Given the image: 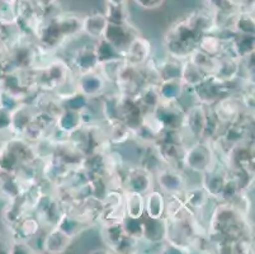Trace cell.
I'll return each mask as SVG.
<instances>
[{
    "mask_svg": "<svg viewBox=\"0 0 255 254\" xmlns=\"http://www.w3.org/2000/svg\"><path fill=\"white\" fill-rule=\"evenodd\" d=\"M34 117V109L29 104L20 103L11 111V123L10 130L14 131L19 136L23 134L25 127L32 122Z\"/></svg>",
    "mask_w": 255,
    "mask_h": 254,
    "instance_id": "5bb4252c",
    "label": "cell"
},
{
    "mask_svg": "<svg viewBox=\"0 0 255 254\" xmlns=\"http://www.w3.org/2000/svg\"><path fill=\"white\" fill-rule=\"evenodd\" d=\"M188 60L193 62L194 65H197L206 75H213L215 70H216L219 57H213V56L207 55V53H205L203 51L196 47L192 51L191 55L188 56Z\"/></svg>",
    "mask_w": 255,
    "mask_h": 254,
    "instance_id": "4316f807",
    "label": "cell"
},
{
    "mask_svg": "<svg viewBox=\"0 0 255 254\" xmlns=\"http://www.w3.org/2000/svg\"><path fill=\"white\" fill-rule=\"evenodd\" d=\"M182 60L170 59L164 60L163 62L157 64V70H159L160 81L171 80V79H180V73H182Z\"/></svg>",
    "mask_w": 255,
    "mask_h": 254,
    "instance_id": "4dcf8cb0",
    "label": "cell"
},
{
    "mask_svg": "<svg viewBox=\"0 0 255 254\" xmlns=\"http://www.w3.org/2000/svg\"><path fill=\"white\" fill-rule=\"evenodd\" d=\"M233 43L240 60L254 53V34L235 33L233 37Z\"/></svg>",
    "mask_w": 255,
    "mask_h": 254,
    "instance_id": "1f68e13d",
    "label": "cell"
},
{
    "mask_svg": "<svg viewBox=\"0 0 255 254\" xmlns=\"http://www.w3.org/2000/svg\"><path fill=\"white\" fill-rule=\"evenodd\" d=\"M74 238L62 232L60 228L52 227L42 241V249L47 253H62L70 247Z\"/></svg>",
    "mask_w": 255,
    "mask_h": 254,
    "instance_id": "7c38bea8",
    "label": "cell"
},
{
    "mask_svg": "<svg viewBox=\"0 0 255 254\" xmlns=\"http://www.w3.org/2000/svg\"><path fill=\"white\" fill-rule=\"evenodd\" d=\"M185 85L180 79H171V80H163L157 84L161 102H177L182 97Z\"/></svg>",
    "mask_w": 255,
    "mask_h": 254,
    "instance_id": "603a6c76",
    "label": "cell"
},
{
    "mask_svg": "<svg viewBox=\"0 0 255 254\" xmlns=\"http://www.w3.org/2000/svg\"><path fill=\"white\" fill-rule=\"evenodd\" d=\"M107 4H117V5H120V4H126L127 0H106Z\"/></svg>",
    "mask_w": 255,
    "mask_h": 254,
    "instance_id": "f35d334b",
    "label": "cell"
},
{
    "mask_svg": "<svg viewBox=\"0 0 255 254\" xmlns=\"http://www.w3.org/2000/svg\"><path fill=\"white\" fill-rule=\"evenodd\" d=\"M15 234L17 239L15 241H32L41 229V221L38 218L34 216H23L17 224H14Z\"/></svg>",
    "mask_w": 255,
    "mask_h": 254,
    "instance_id": "44dd1931",
    "label": "cell"
},
{
    "mask_svg": "<svg viewBox=\"0 0 255 254\" xmlns=\"http://www.w3.org/2000/svg\"><path fill=\"white\" fill-rule=\"evenodd\" d=\"M197 48L213 57H221L224 50V39L215 33H206L199 37Z\"/></svg>",
    "mask_w": 255,
    "mask_h": 254,
    "instance_id": "d4e9b609",
    "label": "cell"
},
{
    "mask_svg": "<svg viewBox=\"0 0 255 254\" xmlns=\"http://www.w3.org/2000/svg\"><path fill=\"white\" fill-rule=\"evenodd\" d=\"M152 112L163 123L164 130L183 129L184 109L178 102H161Z\"/></svg>",
    "mask_w": 255,
    "mask_h": 254,
    "instance_id": "8992f818",
    "label": "cell"
},
{
    "mask_svg": "<svg viewBox=\"0 0 255 254\" xmlns=\"http://www.w3.org/2000/svg\"><path fill=\"white\" fill-rule=\"evenodd\" d=\"M125 230L122 221H108L104 223L103 239L111 249H116L120 242L124 239Z\"/></svg>",
    "mask_w": 255,
    "mask_h": 254,
    "instance_id": "f1b7e54d",
    "label": "cell"
},
{
    "mask_svg": "<svg viewBox=\"0 0 255 254\" xmlns=\"http://www.w3.org/2000/svg\"><path fill=\"white\" fill-rule=\"evenodd\" d=\"M151 57V43L140 34L132 39L125 51V60L135 66H142Z\"/></svg>",
    "mask_w": 255,
    "mask_h": 254,
    "instance_id": "9c48e42d",
    "label": "cell"
},
{
    "mask_svg": "<svg viewBox=\"0 0 255 254\" xmlns=\"http://www.w3.org/2000/svg\"><path fill=\"white\" fill-rule=\"evenodd\" d=\"M240 107L241 104L236 101L235 98L225 95L215 103L213 117L216 118L220 125H222V123H229V125L235 123L239 120Z\"/></svg>",
    "mask_w": 255,
    "mask_h": 254,
    "instance_id": "30bf717a",
    "label": "cell"
},
{
    "mask_svg": "<svg viewBox=\"0 0 255 254\" xmlns=\"http://www.w3.org/2000/svg\"><path fill=\"white\" fill-rule=\"evenodd\" d=\"M51 18L64 38L76 37L83 33V18L79 17L78 14L59 13Z\"/></svg>",
    "mask_w": 255,
    "mask_h": 254,
    "instance_id": "8fae6325",
    "label": "cell"
},
{
    "mask_svg": "<svg viewBox=\"0 0 255 254\" xmlns=\"http://www.w3.org/2000/svg\"><path fill=\"white\" fill-rule=\"evenodd\" d=\"M215 163L213 149L208 144L196 141L192 146L185 149L183 165L194 173H203Z\"/></svg>",
    "mask_w": 255,
    "mask_h": 254,
    "instance_id": "6da1fadb",
    "label": "cell"
},
{
    "mask_svg": "<svg viewBox=\"0 0 255 254\" xmlns=\"http://www.w3.org/2000/svg\"><path fill=\"white\" fill-rule=\"evenodd\" d=\"M138 36V32L132 24L127 23H110L107 25L103 38L111 42L116 48L125 53L131 41Z\"/></svg>",
    "mask_w": 255,
    "mask_h": 254,
    "instance_id": "277c9868",
    "label": "cell"
},
{
    "mask_svg": "<svg viewBox=\"0 0 255 254\" xmlns=\"http://www.w3.org/2000/svg\"><path fill=\"white\" fill-rule=\"evenodd\" d=\"M15 1H18V0H0V3L9 4V5H13V4H14Z\"/></svg>",
    "mask_w": 255,
    "mask_h": 254,
    "instance_id": "ab89813d",
    "label": "cell"
},
{
    "mask_svg": "<svg viewBox=\"0 0 255 254\" xmlns=\"http://www.w3.org/2000/svg\"><path fill=\"white\" fill-rule=\"evenodd\" d=\"M106 17L110 23H127L128 22V10L126 4H107Z\"/></svg>",
    "mask_w": 255,
    "mask_h": 254,
    "instance_id": "d6a6232c",
    "label": "cell"
},
{
    "mask_svg": "<svg viewBox=\"0 0 255 254\" xmlns=\"http://www.w3.org/2000/svg\"><path fill=\"white\" fill-rule=\"evenodd\" d=\"M133 1L143 9H156L164 3V0H133Z\"/></svg>",
    "mask_w": 255,
    "mask_h": 254,
    "instance_id": "d590c367",
    "label": "cell"
},
{
    "mask_svg": "<svg viewBox=\"0 0 255 254\" xmlns=\"http://www.w3.org/2000/svg\"><path fill=\"white\" fill-rule=\"evenodd\" d=\"M0 155H1V151H0Z\"/></svg>",
    "mask_w": 255,
    "mask_h": 254,
    "instance_id": "60d3db41",
    "label": "cell"
},
{
    "mask_svg": "<svg viewBox=\"0 0 255 254\" xmlns=\"http://www.w3.org/2000/svg\"><path fill=\"white\" fill-rule=\"evenodd\" d=\"M157 186L168 195H182L187 188V178L182 172L177 171L174 167L160 168L154 174Z\"/></svg>",
    "mask_w": 255,
    "mask_h": 254,
    "instance_id": "5b68a950",
    "label": "cell"
},
{
    "mask_svg": "<svg viewBox=\"0 0 255 254\" xmlns=\"http://www.w3.org/2000/svg\"><path fill=\"white\" fill-rule=\"evenodd\" d=\"M11 123V111L0 107V132L8 131L10 130Z\"/></svg>",
    "mask_w": 255,
    "mask_h": 254,
    "instance_id": "e575fe53",
    "label": "cell"
},
{
    "mask_svg": "<svg viewBox=\"0 0 255 254\" xmlns=\"http://www.w3.org/2000/svg\"><path fill=\"white\" fill-rule=\"evenodd\" d=\"M227 92H229L227 83L215 75H207L202 83H199L197 87L193 88L196 101L207 107H211L220 101L227 94Z\"/></svg>",
    "mask_w": 255,
    "mask_h": 254,
    "instance_id": "7a4b0ae2",
    "label": "cell"
},
{
    "mask_svg": "<svg viewBox=\"0 0 255 254\" xmlns=\"http://www.w3.org/2000/svg\"><path fill=\"white\" fill-rule=\"evenodd\" d=\"M206 74L199 69L197 65L189 60H183L182 73H180V80L188 88L197 87L199 83H202L206 78Z\"/></svg>",
    "mask_w": 255,
    "mask_h": 254,
    "instance_id": "cb8c5ba5",
    "label": "cell"
},
{
    "mask_svg": "<svg viewBox=\"0 0 255 254\" xmlns=\"http://www.w3.org/2000/svg\"><path fill=\"white\" fill-rule=\"evenodd\" d=\"M61 102V106L62 108H66V109H74V111H82L87 107L88 102H89V98L85 97L84 94H82L80 92H76L74 93L73 95H70L69 98L66 99H62Z\"/></svg>",
    "mask_w": 255,
    "mask_h": 254,
    "instance_id": "836d02e7",
    "label": "cell"
},
{
    "mask_svg": "<svg viewBox=\"0 0 255 254\" xmlns=\"http://www.w3.org/2000/svg\"><path fill=\"white\" fill-rule=\"evenodd\" d=\"M55 126L64 132H66V134L71 135L73 132L78 131L79 129H82L84 123H83L80 112L74 111V109L62 108L60 115L57 116Z\"/></svg>",
    "mask_w": 255,
    "mask_h": 254,
    "instance_id": "ac0fdd59",
    "label": "cell"
},
{
    "mask_svg": "<svg viewBox=\"0 0 255 254\" xmlns=\"http://www.w3.org/2000/svg\"><path fill=\"white\" fill-rule=\"evenodd\" d=\"M142 223L143 232L141 239L150 242V243H159L161 241H165V220L164 218L151 219L146 216V219H142Z\"/></svg>",
    "mask_w": 255,
    "mask_h": 254,
    "instance_id": "2e32d148",
    "label": "cell"
},
{
    "mask_svg": "<svg viewBox=\"0 0 255 254\" xmlns=\"http://www.w3.org/2000/svg\"><path fill=\"white\" fill-rule=\"evenodd\" d=\"M9 249H10V244H6L5 239L0 237V253H9Z\"/></svg>",
    "mask_w": 255,
    "mask_h": 254,
    "instance_id": "74e56055",
    "label": "cell"
},
{
    "mask_svg": "<svg viewBox=\"0 0 255 254\" xmlns=\"http://www.w3.org/2000/svg\"><path fill=\"white\" fill-rule=\"evenodd\" d=\"M165 211V196L160 191H150L145 195V214L147 218L160 219Z\"/></svg>",
    "mask_w": 255,
    "mask_h": 254,
    "instance_id": "7402d4cb",
    "label": "cell"
},
{
    "mask_svg": "<svg viewBox=\"0 0 255 254\" xmlns=\"http://www.w3.org/2000/svg\"><path fill=\"white\" fill-rule=\"evenodd\" d=\"M125 187L126 191L146 195L154 190V174L143 167L132 168L125 179Z\"/></svg>",
    "mask_w": 255,
    "mask_h": 254,
    "instance_id": "52a82bcc",
    "label": "cell"
},
{
    "mask_svg": "<svg viewBox=\"0 0 255 254\" xmlns=\"http://www.w3.org/2000/svg\"><path fill=\"white\" fill-rule=\"evenodd\" d=\"M75 83L78 92H80L88 98L101 97L104 90H106L107 85V81L104 80V78L101 75L98 70L79 74L78 80Z\"/></svg>",
    "mask_w": 255,
    "mask_h": 254,
    "instance_id": "ba28073f",
    "label": "cell"
},
{
    "mask_svg": "<svg viewBox=\"0 0 255 254\" xmlns=\"http://www.w3.org/2000/svg\"><path fill=\"white\" fill-rule=\"evenodd\" d=\"M74 66L78 69L79 74L87 73V71H93V70L98 69V57H97L94 46H84V47L79 48L78 52L74 56Z\"/></svg>",
    "mask_w": 255,
    "mask_h": 254,
    "instance_id": "9a60e30c",
    "label": "cell"
},
{
    "mask_svg": "<svg viewBox=\"0 0 255 254\" xmlns=\"http://www.w3.org/2000/svg\"><path fill=\"white\" fill-rule=\"evenodd\" d=\"M239 73H240V60L221 56L217 60V66L213 75L221 79L225 83H230L238 78Z\"/></svg>",
    "mask_w": 255,
    "mask_h": 254,
    "instance_id": "e0dca14e",
    "label": "cell"
},
{
    "mask_svg": "<svg viewBox=\"0 0 255 254\" xmlns=\"http://www.w3.org/2000/svg\"><path fill=\"white\" fill-rule=\"evenodd\" d=\"M124 207L126 216L132 219H140L145 214V195L132 191L124 193Z\"/></svg>",
    "mask_w": 255,
    "mask_h": 254,
    "instance_id": "ffe728a7",
    "label": "cell"
},
{
    "mask_svg": "<svg viewBox=\"0 0 255 254\" xmlns=\"http://www.w3.org/2000/svg\"><path fill=\"white\" fill-rule=\"evenodd\" d=\"M231 29L238 34H254V15L250 11L234 14Z\"/></svg>",
    "mask_w": 255,
    "mask_h": 254,
    "instance_id": "f546056e",
    "label": "cell"
},
{
    "mask_svg": "<svg viewBox=\"0 0 255 254\" xmlns=\"http://www.w3.org/2000/svg\"><path fill=\"white\" fill-rule=\"evenodd\" d=\"M33 4L36 6H38L39 9H42V10H46L47 8H51L56 4L57 0H32Z\"/></svg>",
    "mask_w": 255,
    "mask_h": 254,
    "instance_id": "8d00e7d4",
    "label": "cell"
},
{
    "mask_svg": "<svg viewBox=\"0 0 255 254\" xmlns=\"http://www.w3.org/2000/svg\"><path fill=\"white\" fill-rule=\"evenodd\" d=\"M107 25H108V19L106 14L96 11L83 18V33H85L90 38L99 39L104 36Z\"/></svg>",
    "mask_w": 255,
    "mask_h": 254,
    "instance_id": "4fadbf2b",
    "label": "cell"
},
{
    "mask_svg": "<svg viewBox=\"0 0 255 254\" xmlns=\"http://www.w3.org/2000/svg\"><path fill=\"white\" fill-rule=\"evenodd\" d=\"M94 50H96L99 64L116 59H125V53L118 50V48H116L111 42H108L103 37L97 39V43L94 45Z\"/></svg>",
    "mask_w": 255,
    "mask_h": 254,
    "instance_id": "83f0119b",
    "label": "cell"
},
{
    "mask_svg": "<svg viewBox=\"0 0 255 254\" xmlns=\"http://www.w3.org/2000/svg\"><path fill=\"white\" fill-rule=\"evenodd\" d=\"M182 195L185 206L193 213H198L211 199L202 185L197 186V187H187L183 191Z\"/></svg>",
    "mask_w": 255,
    "mask_h": 254,
    "instance_id": "d6986e66",
    "label": "cell"
},
{
    "mask_svg": "<svg viewBox=\"0 0 255 254\" xmlns=\"http://www.w3.org/2000/svg\"><path fill=\"white\" fill-rule=\"evenodd\" d=\"M208 111L207 106L202 103H196L193 106L188 107L184 111V123L183 130L193 137L196 141H199L205 137L206 129L208 125Z\"/></svg>",
    "mask_w": 255,
    "mask_h": 254,
    "instance_id": "3957f363",
    "label": "cell"
},
{
    "mask_svg": "<svg viewBox=\"0 0 255 254\" xmlns=\"http://www.w3.org/2000/svg\"><path fill=\"white\" fill-rule=\"evenodd\" d=\"M110 123V131H108V140L113 145H122V144L127 143L133 135H132V130L128 126L121 120L108 121Z\"/></svg>",
    "mask_w": 255,
    "mask_h": 254,
    "instance_id": "484cf974",
    "label": "cell"
}]
</instances>
